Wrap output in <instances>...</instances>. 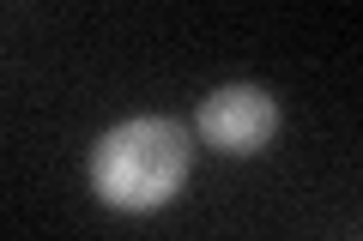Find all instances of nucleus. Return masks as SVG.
I'll use <instances>...</instances> for the list:
<instances>
[{
	"label": "nucleus",
	"instance_id": "nucleus-2",
	"mask_svg": "<svg viewBox=\"0 0 363 241\" xmlns=\"http://www.w3.org/2000/svg\"><path fill=\"white\" fill-rule=\"evenodd\" d=\"M272 127H279V109H272V97L255 90V85H224V90H212V97L200 102V133H206L218 151H230V157L260 151V145L272 139Z\"/></svg>",
	"mask_w": 363,
	"mask_h": 241
},
{
	"label": "nucleus",
	"instance_id": "nucleus-1",
	"mask_svg": "<svg viewBox=\"0 0 363 241\" xmlns=\"http://www.w3.org/2000/svg\"><path fill=\"white\" fill-rule=\"evenodd\" d=\"M188 181V133L164 114L121 121L91 151V187L116 211H157Z\"/></svg>",
	"mask_w": 363,
	"mask_h": 241
}]
</instances>
